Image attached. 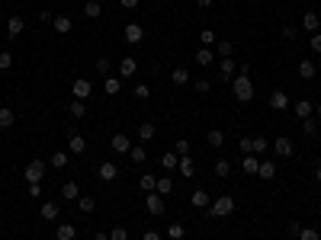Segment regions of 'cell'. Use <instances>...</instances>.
<instances>
[{
    "label": "cell",
    "instance_id": "obj_1",
    "mask_svg": "<svg viewBox=\"0 0 321 240\" xmlns=\"http://www.w3.org/2000/svg\"><path fill=\"white\" fill-rule=\"evenodd\" d=\"M231 93L238 96V103H251L254 100V83H251V77L238 70L234 80H231Z\"/></svg>",
    "mask_w": 321,
    "mask_h": 240
},
{
    "label": "cell",
    "instance_id": "obj_2",
    "mask_svg": "<svg viewBox=\"0 0 321 240\" xmlns=\"http://www.w3.org/2000/svg\"><path fill=\"white\" fill-rule=\"evenodd\" d=\"M231 211H234V199L231 196H219V199H212V205H209L212 218H228Z\"/></svg>",
    "mask_w": 321,
    "mask_h": 240
},
{
    "label": "cell",
    "instance_id": "obj_3",
    "mask_svg": "<svg viewBox=\"0 0 321 240\" xmlns=\"http://www.w3.org/2000/svg\"><path fill=\"white\" fill-rule=\"evenodd\" d=\"M23 176H26V183H42V176H45V160H29L26 163V170H23Z\"/></svg>",
    "mask_w": 321,
    "mask_h": 240
},
{
    "label": "cell",
    "instance_id": "obj_4",
    "mask_svg": "<svg viewBox=\"0 0 321 240\" xmlns=\"http://www.w3.org/2000/svg\"><path fill=\"white\" fill-rule=\"evenodd\" d=\"M145 208H148V214L161 218L164 208H167V202H164V196H158V192H148V196H145Z\"/></svg>",
    "mask_w": 321,
    "mask_h": 240
},
{
    "label": "cell",
    "instance_id": "obj_5",
    "mask_svg": "<svg viewBox=\"0 0 321 240\" xmlns=\"http://www.w3.org/2000/svg\"><path fill=\"white\" fill-rule=\"evenodd\" d=\"M110 148H113V154H129V151H132V141H129V135L119 131V135L110 138Z\"/></svg>",
    "mask_w": 321,
    "mask_h": 240
},
{
    "label": "cell",
    "instance_id": "obj_6",
    "mask_svg": "<svg viewBox=\"0 0 321 240\" xmlns=\"http://www.w3.org/2000/svg\"><path fill=\"white\" fill-rule=\"evenodd\" d=\"M122 35H125V42H129V45H138L141 39H145V29H141L138 22H129V26L122 29Z\"/></svg>",
    "mask_w": 321,
    "mask_h": 240
},
{
    "label": "cell",
    "instance_id": "obj_7",
    "mask_svg": "<svg viewBox=\"0 0 321 240\" xmlns=\"http://www.w3.org/2000/svg\"><path fill=\"white\" fill-rule=\"evenodd\" d=\"M234 70H238L234 58H222V61H219V77L222 80H234Z\"/></svg>",
    "mask_w": 321,
    "mask_h": 240
},
{
    "label": "cell",
    "instance_id": "obj_8",
    "mask_svg": "<svg viewBox=\"0 0 321 240\" xmlns=\"http://www.w3.org/2000/svg\"><path fill=\"white\" fill-rule=\"evenodd\" d=\"M135 70H138V61H135L132 55H125L122 61H119V77H122V80L125 77H135Z\"/></svg>",
    "mask_w": 321,
    "mask_h": 240
},
{
    "label": "cell",
    "instance_id": "obj_9",
    "mask_svg": "<svg viewBox=\"0 0 321 240\" xmlns=\"http://www.w3.org/2000/svg\"><path fill=\"white\" fill-rule=\"evenodd\" d=\"M71 93H74V100H87V96L93 93V83L80 77V80H74V87H71Z\"/></svg>",
    "mask_w": 321,
    "mask_h": 240
},
{
    "label": "cell",
    "instance_id": "obj_10",
    "mask_svg": "<svg viewBox=\"0 0 321 240\" xmlns=\"http://www.w3.org/2000/svg\"><path fill=\"white\" fill-rule=\"evenodd\" d=\"M276 163H273V160H260V166H257V176L260 179H264V183H270V179H276Z\"/></svg>",
    "mask_w": 321,
    "mask_h": 240
},
{
    "label": "cell",
    "instance_id": "obj_11",
    "mask_svg": "<svg viewBox=\"0 0 321 240\" xmlns=\"http://www.w3.org/2000/svg\"><path fill=\"white\" fill-rule=\"evenodd\" d=\"M177 173H180L183 179H193V176H196V163H193V157H189V154H186V157H180V163H177Z\"/></svg>",
    "mask_w": 321,
    "mask_h": 240
},
{
    "label": "cell",
    "instance_id": "obj_12",
    "mask_svg": "<svg viewBox=\"0 0 321 240\" xmlns=\"http://www.w3.org/2000/svg\"><path fill=\"white\" fill-rule=\"evenodd\" d=\"M97 176L103 179V183H113V179L119 176V166H116V163H110V160H106V163H100V166H97Z\"/></svg>",
    "mask_w": 321,
    "mask_h": 240
},
{
    "label": "cell",
    "instance_id": "obj_13",
    "mask_svg": "<svg viewBox=\"0 0 321 240\" xmlns=\"http://www.w3.org/2000/svg\"><path fill=\"white\" fill-rule=\"evenodd\" d=\"M196 64L199 67H212V64H216V48H199V52H196Z\"/></svg>",
    "mask_w": 321,
    "mask_h": 240
},
{
    "label": "cell",
    "instance_id": "obj_14",
    "mask_svg": "<svg viewBox=\"0 0 321 240\" xmlns=\"http://www.w3.org/2000/svg\"><path fill=\"white\" fill-rule=\"evenodd\" d=\"M270 148H273V151H276V157H292V151H295L289 138H276V141H273V144H270Z\"/></svg>",
    "mask_w": 321,
    "mask_h": 240
},
{
    "label": "cell",
    "instance_id": "obj_15",
    "mask_svg": "<svg viewBox=\"0 0 321 240\" xmlns=\"http://www.w3.org/2000/svg\"><path fill=\"white\" fill-rule=\"evenodd\" d=\"M58 211H61V202H45V205L39 208L42 221H58Z\"/></svg>",
    "mask_w": 321,
    "mask_h": 240
},
{
    "label": "cell",
    "instance_id": "obj_16",
    "mask_svg": "<svg viewBox=\"0 0 321 240\" xmlns=\"http://www.w3.org/2000/svg\"><path fill=\"white\" fill-rule=\"evenodd\" d=\"M23 29H26V19H23V16H10L7 19V35H10V39L23 35Z\"/></svg>",
    "mask_w": 321,
    "mask_h": 240
},
{
    "label": "cell",
    "instance_id": "obj_17",
    "mask_svg": "<svg viewBox=\"0 0 321 240\" xmlns=\"http://www.w3.org/2000/svg\"><path fill=\"white\" fill-rule=\"evenodd\" d=\"M270 106H273V109H276V112L289 109V96L283 93V90H273V93H270Z\"/></svg>",
    "mask_w": 321,
    "mask_h": 240
},
{
    "label": "cell",
    "instance_id": "obj_18",
    "mask_svg": "<svg viewBox=\"0 0 321 240\" xmlns=\"http://www.w3.org/2000/svg\"><path fill=\"white\" fill-rule=\"evenodd\" d=\"M189 205H193V208H209V205H212L209 192H206V189H196L193 196H189Z\"/></svg>",
    "mask_w": 321,
    "mask_h": 240
},
{
    "label": "cell",
    "instance_id": "obj_19",
    "mask_svg": "<svg viewBox=\"0 0 321 240\" xmlns=\"http://www.w3.org/2000/svg\"><path fill=\"white\" fill-rule=\"evenodd\" d=\"M302 29H308V32H312V35H315V32L321 29V16L315 13V10H308V13L302 16Z\"/></svg>",
    "mask_w": 321,
    "mask_h": 240
},
{
    "label": "cell",
    "instance_id": "obj_20",
    "mask_svg": "<svg viewBox=\"0 0 321 240\" xmlns=\"http://www.w3.org/2000/svg\"><path fill=\"white\" fill-rule=\"evenodd\" d=\"M84 151H87L84 135H71V138H68V154H84Z\"/></svg>",
    "mask_w": 321,
    "mask_h": 240
},
{
    "label": "cell",
    "instance_id": "obj_21",
    "mask_svg": "<svg viewBox=\"0 0 321 240\" xmlns=\"http://www.w3.org/2000/svg\"><path fill=\"white\" fill-rule=\"evenodd\" d=\"M100 13H103V4H100V0H84V16H87V19H100Z\"/></svg>",
    "mask_w": 321,
    "mask_h": 240
},
{
    "label": "cell",
    "instance_id": "obj_22",
    "mask_svg": "<svg viewBox=\"0 0 321 240\" xmlns=\"http://www.w3.org/2000/svg\"><path fill=\"white\" fill-rule=\"evenodd\" d=\"M170 80L177 83V87H186V83H189V70H186L183 64H177V67L170 70Z\"/></svg>",
    "mask_w": 321,
    "mask_h": 240
},
{
    "label": "cell",
    "instance_id": "obj_23",
    "mask_svg": "<svg viewBox=\"0 0 321 240\" xmlns=\"http://www.w3.org/2000/svg\"><path fill=\"white\" fill-rule=\"evenodd\" d=\"M119 90H122V77H113V74H110V77L103 80V93H106V96H116Z\"/></svg>",
    "mask_w": 321,
    "mask_h": 240
},
{
    "label": "cell",
    "instance_id": "obj_24",
    "mask_svg": "<svg viewBox=\"0 0 321 240\" xmlns=\"http://www.w3.org/2000/svg\"><path fill=\"white\" fill-rule=\"evenodd\" d=\"M177 163H180V154H177V151H167V154H161V166H164V170H177Z\"/></svg>",
    "mask_w": 321,
    "mask_h": 240
},
{
    "label": "cell",
    "instance_id": "obj_25",
    "mask_svg": "<svg viewBox=\"0 0 321 240\" xmlns=\"http://www.w3.org/2000/svg\"><path fill=\"white\" fill-rule=\"evenodd\" d=\"M154 192H158V196H170V192H174V179H170V176H158Z\"/></svg>",
    "mask_w": 321,
    "mask_h": 240
},
{
    "label": "cell",
    "instance_id": "obj_26",
    "mask_svg": "<svg viewBox=\"0 0 321 240\" xmlns=\"http://www.w3.org/2000/svg\"><path fill=\"white\" fill-rule=\"evenodd\" d=\"M49 163L55 166V170H65V166L71 163V154H68V151H55V154H52V160H49Z\"/></svg>",
    "mask_w": 321,
    "mask_h": 240
},
{
    "label": "cell",
    "instance_id": "obj_27",
    "mask_svg": "<svg viewBox=\"0 0 321 240\" xmlns=\"http://www.w3.org/2000/svg\"><path fill=\"white\" fill-rule=\"evenodd\" d=\"M312 112H315L312 100H299V103H295V115H299V118H312Z\"/></svg>",
    "mask_w": 321,
    "mask_h": 240
},
{
    "label": "cell",
    "instance_id": "obj_28",
    "mask_svg": "<svg viewBox=\"0 0 321 240\" xmlns=\"http://www.w3.org/2000/svg\"><path fill=\"white\" fill-rule=\"evenodd\" d=\"M206 141H209V148H225V131L222 128H212L209 135H206Z\"/></svg>",
    "mask_w": 321,
    "mask_h": 240
},
{
    "label": "cell",
    "instance_id": "obj_29",
    "mask_svg": "<svg viewBox=\"0 0 321 240\" xmlns=\"http://www.w3.org/2000/svg\"><path fill=\"white\" fill-rule=\"evenodd\" d=\"M55 237H58V240H74L77 231H74V224H58V227H55Z\"/></svg>",
    "mask_w": 321,
    "mask_h": 240
},
{
    "label": "cell",
    "instance_id": "obj_30",
    "mask_svg": "<svg viewBox=\"0 0 321 240\" xmlns=\"http://www.w3.org/2000/svg\"><path fill=\"white\" fill-rule=\"evenodd\" d=\"M52 26H55V32H58V35H68L71 29H74V22H71L68 16H58V19H52Z\"/></svg>",
    "mask_w": 321,
    "mask_h": 240
},
{
    "label": "cell",
    "instance_id": "obj_31",
    "mask_svg": "<svg viewBox=\"0 0 321 240\" xmlns=\"http://www.w3.org/2000/svg\"><path fill=\"white\" fill-rule=\"evenodd\" d=\"M68 112H71V118H84L87 115V100H74Z\"/></svg>",
    "mask_w": 321,
    "mask_h": 240
},
{
    "label": "cell",
    "instance_id": "obj_32",
    "mask_svg": "<svg viewBox=\"0 0 321 240\" xmlns=\"http://www.w3.org/2000/svg\"><path fill=\"white\" fill-rule=\"evenodd\" d=\"M13 122H16V112L7 109V106H0V128H10Z\"/></svg>",
    "mask_w": 321,
    "mask_h": 240
},
{
    "label": "cell",
    "instance_id": "obj_33",
    "mask_svg": "<svg viewBox=\"0 0 321 240\" xmlns=\"http://www.w3.org/2000/svg\"><path fill=\"white\" fill-rule=\"evenodd\" d=\"M154 131H158V128H154V122H141L138 125V141H151Z\"/></svg>",
    "mask_w": 321,
    "mask_h": 240
},
{
    "label": "cell",
    "instance_id": "obj_34",
    "mask_svg": "<svg viewBox=\"0 0 321 240\" xmlns=\"http://www.w3.org/2000/svg\"><path fill=\"white\" fill-rule=\"evenodd\" d=\"M77 208L84 211V214H90L93 208H97V199H93V196H80V199H77Z\"/></svg>",
    "mask_w": 321,
    "mask_h": 240
},
{
    "label": "cell",
    "instance_id": "obj_35",
    "mask_svg": "<svg viewBox=\"0 0 321 240\" xmlns=\"http://www.w3.org/2000/svg\"><path fill=\"white\" fill-rule=\"evenodd\" d=\"M299 77L302 80H315V64L312 61H299Z\"/></svg>",
    "mask_w": 321,
    "mask_h": 240
},
{
    "label": "cell",
    "instance_id": "obj_36",
    "mask_svg": "<svg viewBox=\"0 0 321 240\" xmlns=\"http://www.w3.org/2000/svg\"><path fill=\"white\" fill-rule=\"evenodd\" d=\"M61 199H74V202H77V199H80L77 183H65V186H61Z\"/></svg>",
    "mask_w": 321,
    "mask_h": 240
},
{
    "label": "cell",
    "instance_id": "obj_37",
    "mask_svg": "<svg viewBox=\"0 0 321 240\" xmlns=\"http://www.w3.org/2000/svg\"><path fill=\"white\" fill-rule=\"evenodd\" d=\"M257 166H260V160L254 157V154H247V157L241 160V170H244V173H257Z\"/></svg>",
    "mask_w": 321,
    "mask_h": 240
},
{
    "label": "cell",
    "instance_id": "obj_38",
    "mask_svg": "<svg viewBox=\"0 0 321 240\" xmlns=\"http://www.w3.org/2000/svg\"><path fill=\"white\" fill-rule=\"evenodd\" d=\"M212 173H216L219 179H225V176L231 173V163H228V160H216V166H212Z\"/></svg>",
    "mask_w": 321,
    "mask_h": 240
},
{
    "label": "cell",
    "instance_id": "obj_39",
    "mask_svg": "<svg viewBox=\"0 0 321 240\" xmlns=\"http://www.w3.org/2000/svg\"><path fill=\"white\" fill-rule=\"evenodd\" d=\"M199 42H203L206 48H216L219 39H216V32H212V29H203V32H199Z\"/></svg>",
    "mask_w": 321,
    "mask_h": 240
},
{
    "label": "cell",
    "instance_id": "obj_40",
    "mask_svg": "<svg viewBox=\"0 0 321 240\" xmlns=\"http://www.w3.org/2000/svg\"><path fill=\"white\" fill-rule=\"evenodd\" d=\"M280 32H283V39H289V42L299 39V26H292V22H286V26H283Z\"/></svg>",
    "mask_w": 321,
    "mask_h": 240
},
{
    "label": "cell",
    "instance_id": "obj_41",
    "mask_svg": "<svg viewBox=\"0 0 321 240\" xmlns=\"http://www.w3.org/2000/svg\"><path fill=\"white\" fill-rule=\"evenodd\" d=\"M302 131L308 138H315L318 135V122H315V118H302Z\"/></svg>",
    "mask_w": 321,
    "mask_h": 240
},
{
    "label": "cell",
    "instance_id": "obj_42",
    "mask_svg": "<svg viewBox=\"0 0 321 240\" xmlns=\"http://www.w3.org/2000/svg\"><path fill=\"white\" fill-rule=\"evenodd\" d=\"M129 157H132V163H145L148 160V151L145 148H132V151H129Z\"/></svg>",
    "mask_w": 321,
    "mask_h": 240
},
{
    "label": "cell",
    "instance_id": "obj_43",
    "mask_svg": "<svg viewBox=\"0 0 321 240\" xmlns=\"http://www.w3.org/2000/svg\"><path fill=\"white\" fill-rule=\"evenodd\" d=\"M154 183H158V176H151V173H145V176L138 179V186L145 189V192H154Z\"/></svg>",
    "mask_w": 321,
    "mask_h": 240
},
{
    "label": "cell",
    "instance_id": "obj_44",
    "mask_svg": "<svg viewBox=\"0 0 321 240\" xmlns=\"http://www.w3.org/2000/svg\"><path fill=\"white\" fill-rule=\"evenodd\" d=\"M216 52H219L222 58H231V55H234V45H231V42H216Z\"/></svg>",
    "mask_w": 321,
    "mask_h": 240
},
{
    "label": "cell",
    "instance_id": "obj_45",
    "mask_svg": "<svg viewBox=\"0 0 321 240\" xmlns=\"http://www.w3.org/2000/svg\"><path fill=\"white\" fill-rule=\"evenodd\" d=\"M183 234H186L183 224H170V227H167V237H170V240H183Z\"/></svg>",
    "mask_w": 321,
    "mask_h": 240
},
{
    "label": "cell",
    "instance_id": "obj_46",
    "mask_svg": "<svg viewBox=\"0 0 321 240\" xmlns=\"http://www.w3.org/2000/svg\"><path fill=\"white\" fill-rule=\"evenodd\" d=\"M299 240H321V234L315 231V227H305V224H302V231H299Z\"/></svg>",
    "mask_w": 321,
    "mask_h": 240
},
{
    "label": "cell",
    "instance_id": "obj_47",
    "mask_svg": "<svg viewBox=\"0 0 321 240\" xmlns=\"http://www.w3.org/2000/svg\"><path fill=\"white\" fill-rule=\"evenodd\" d=\"M267 148H270V141H267L264 135H257V138H254V154H264Z\"/></svg>",
    "mask_w": 321,
    "mask_h": 240
},
{
    "label": "cell",
    "instance_id": "obj_48",
    "mask_svg": "<svg viewBox=\"0 0 321 240\" xmlns=\"http://www.w3.org/2000/svg\"><path fill=\"white\" fill-rule=\"evenodd\" d=\"M110 240H129V231L119 224V227H113V231H110Z\"/></svg>",
    "mask_w": 321,
    "mask_h": 240
},
{
    "label": "cell",
    "instance_id": "obj_49",
    "mask_svg": "<svg viewBox=\"0 0 321 240\" xmlns=\"http://www.w3.org/2000/svg\"><path fill=\"white\" fill-rule=\"evenodd\" d=\"M13 67V55L10 52H0V70H10Z\"/></svg>",
    "mask_w": 321,
    "mask_h": 240
},
{
    "label": "cell",
    "instance_id": "obj_50",
    "mask_svg": "<svg viewBox=\"0 0 321 240\" xmlns=\"http://www.w3.org/2000/svg\"><path fill=\"white\" fill-rule=\"evenodd\" d=\"M148 96H151L148 83H138V87H135V100H148Z\"/></svg>",
    "mask_w": 321,
    "mask_h": 240
},
{
    "label": "cell",
    "instance_id": "obj_51",
    "mask_svg": "<svg viewBox=\"0 0 321 240\" xmlns=\"http://www.w3.org/2000/svg\"><path fill=\"white\" fill-rule=\"evenodd\" d=\"M238 148H241L244 154H254V138H241V141H238Z\"/></svg>",
    "mask_w": 321,
    "mask_h": 240
},
{
    "label": "cell",
    "instance_id": "obj_52",
    "mask_svg": "<svg viewBox=\"0 0 321 240\" xmlns=\"http://www.w3.org/2000/svg\"><path fill=\"white\" fill-rule=\"evenodd\" d=\"M97 70H100L103 77H110V70H113V67H110V61H106V58H97Z\"/></svg>",
    "mask_w": 321,
    "mask_h": 240
},
{
    "label": "cell",
    "instance_id": "obj_53",
    "mask_svg": "<svg viewBox=\"0 0 321 240\" xmlns=\"http://www.w3.org/2000/svg\"><path fill=\"white\" fill-rule=\"evenodd\" d=\"M174 151L180 154V157H186V154H189V141H183V138H180V141L174 144Z\"/></svg>",
    "mask_w": 321,
    "mask_h": 240
},
{
    "label": "cell",
    "instance_id": "obj_54",
    "mask_svg": "<svg viewBox=\"0 0 321 240\" xmlns=\"http://www.w3.org/2000/svg\"><path fill=\"white\" fill-rule=\"evenodd\" d=\"M308 48H312L315 55H321V32H315V35H312V42H308Z\"/></svg>",
    "mask_w": 321,
    "mask_h": 240
},
{
    "label": "cell",
    "instance_id": "obj_55",
    "mask_svg": "<svg viewBox=\"0 0 321 240\" xmlns=\"http://www.w3.org/2000/svg\"><path fill=\"white\" fill-rule=\"evenodd\" d=\"M193 87H196V93H209V90H212V83H209V80H196Z\"/></svg>",
    "mask_w": 321,
    "mask_h": 240
},
{
    "label": "cell",
    "instance_id": "obj_56",
    "mask_svg": "<svg viewBox=\"0 0 321 240\" xmlns=\"http://www.w3.org/2000/svg\"><path fill=\"white\" fill-rule=\"evenodd\" d=\"M42 196V183H29V199H39Z\"/></svg>",
    "mask_w": 321,
    "mask_h": 240
},
{
    "label": "cell",
    "instance_id": "obj_57",
    "mask_svg": "<svg viewBox=\"0 0 321 240\" xmlns=\"http://www.w3.org/2000/svg\"><path fill=\"white\" fill-rule=\"evenodd\" d=\"M141 4V0H119V7H125V10H135Z\"/></svg>",
    "mask_w": 321,
    "mask_h": 240
},
{
    "label": "cell",
    "instance_id": "obj_58",
    "mask_svg": "<svg viewBox=\"0 0 321 240\" xmlns=\"http://www.w3.org/2000/svg\"><path fill=\"white\" fill-rule=\"evenodd\" d=\"M141 240H161V234L158 231H145V237H141Z\"/></svg>",
    "mask_w": 321,
    "mask_h": 240
},
{
    "label": "cell",
    "instance_id": "obj_59",
    "mask_svg": "<svg viewBox=\"0 0 321 240\" xmlns=\"http://www.w3.org/2000/svg\"><path fill=\"white\" fill-rule=\"evenodd\" d=\"M93 240H110V234H103V231H97V234H93Z\"/></svg>",
    "mask_w": 321,
    "mask_h": 240
},
{
    "label": "cell",
    "instance_id": "obj_60",
    "mask_svg": "<svg viewBox=\"0 0 321 240\" xmlns=\"http://www.w3.org/2000/svg\"><path fill=\"white\" fill-rule=\"evenodd\" d=\"M196 4H199V7H212V4H216V0H196Z\"/></svg>",
    "mask_w": 321,
    "mask_h": 240
},
{
    "label": "cell",
    "instance_id": "obj_61",
    "mask_svg": "<svg viewBox=\"0 0 321 240\" xmlns=\"http://www.w3.org/2000/svg\"><path fill=\"white\" fill-rule=\"evenodd\" d=\"M315 179H318V183H321V163L315 166Z\"/></svg>",
    "mask_w": 321,
    "mask_h": 240
},
{
    "label": "cell",
    "instance_id": "obj_62",
    "mask_svg": "<svg viewBox=\"0 0 321 240\" xmlns=\"http://www.w3.org/2000/svg\"><path fill=\"white\" fill-rule=\"evenodd\" d=\"M318 118H321V103H318Z\"/></svg>",
    "mask_w": 321,
    "mask_h": 240
},
{
    "label": "cell",
    "instance_id": "obj_63",
    "mask_svg": "<svg viewBox=\"0 0 321 240\" xmlns=\"http://www.w3.org/2000/svg\"><path fill=\"white\" fill-rule=\"evenodd\" d=\"M158 4H164V0H158Z\"/></svg>",
    "mask_w": 321,
    "mask_h": 240
}]
</instances>
